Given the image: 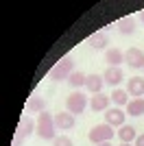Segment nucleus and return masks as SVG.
<instances>
[{"instance_id":"obj_25","label":"nucleus","mask_w":144,"mask_h":146,"mask_svg":"<svg viewBox=\"0 0 144 146\" xmlns=\"http://www.w3.org/2000/svg\"><path fill=\"white\" fill-rule=\"evenodd\" d=\"M140 20H142V22H144V9H142V11H140Z\"/></svg>"},{"instance_id":"obj_12","label":"nucleus","mask_w":144,"mask_h":146,"mask_svg":"<svg viewBox=\"0 0 144 146\" xmlns=\"http://www.w3.org/2000/svg\"><path fill=\"white\" fill-rule=\"evenodd\" d=\"M35 131H37V122L33 120V118L24 116L22 120H20V129H18V133H20V135H24V137H31Z\"/></svg>"},{"instance_id":"obj_15","label":"nucleus","mask_w":144,"mask_h":146,"mask_svg":"<svg viewBox=\"0 0 144 146\" xmlns=\"http://www.w3.org/2000/svg\"><path fill=\"white\" fill-rule=\"evenodd\" d=\"M116 133H118L120 142H125V144H131V142H135V137H138V133H135V127H131V124L120 127Z\"/></svg>"},{"instance_id":"obj_16","label":"nucleus","mask_w":144,"mask_h":146,"mask_svg":"<svg viewBox=\"0 0 144 146\" xmlns=\"http://www.w3.org/2000/svg\"><path fill=\"white\" fill-rule=\"evenodd\" d=\"M127 116H144V98H133L127 105Z\"/></svg>"},{"instance_id":"obj_26","label":"nucleus","mask_w":144,"mask_h":146,"mask_svg":"<svg viewBox=\"0 0 144 146\" xmlns=\"http://www.w3.org/2000/svg\"><path fill=\"white\" fill-rule=\"evenodd\" d=\"M120 146H131V144H125V142H122V144H120Z\"/></svg>"},{"instance_id":"obj_23","label":"nucleus","mask_w":144,"mask_h":146,"mask_svg":"<svg viewBox=\"0 0 144 146\" xmlns=\"http://www.w3.org/2000/svg\"><path fill=\"white\" fill-rule=\"evenodd\" d=\"M133 146H144V133L135 137V142H133Z\"/></svg>"},{"instance_id":"obj_13","label":"nucleus","mask_w":144,"mask_h":146,"mask_svg":"<svg viewBox=\"0 0 144 146\" xmlns=\"http://www.w3.org/2000/svg\"><path fill=\"white\" fill-rule=\"evenodd\" d=\"M105 61H107L111 68H120V63L125 61V52L118 48H109L107 52H105Z\"/></svg>"},{"instance_id":"obj_17","label":"nucleus","mask_w":144,"mask_h":146,"mask_svg":"<svg viewBox=\"0 0 144 146\" xmlns=\"http://www.w3.org/2000/svg\"><path fill=\"white\" fill-rule=\"evenodd\" d=\"M135 20L133 18H122V20H118V31L122 33V35H133L135 33Z\"/></svg>"},{"instance_id":"obj_19","label":"nucleus","mask_w":144,"mask_h":146,"mask_svg":"<svg viewBox=\"0 0 144 146\" xmlns=\"http://www.w3.org/2000/svg\"><path fill=\"white\" fill-rule=\"evenodd\" d=\"M129 94H127V90H114V94H111V100H114L116 107H127L129 105Z\"/></svg>"},{"instance_id":"obj_9","label":"nucleus","mask_w":144,"mask_h":146,"mask_svg":"<svg viewBox=\"0 0 144 146\" xmlns=\"http://www.w3.org/2000/svg\"><path fill=\"white\" fill-rule=\"evenodd\" d=\"M127 94H131L135 98H142L144 96V79L142 76H131L129 83H127Z\"/></svg>"},{"instance_id":"obj_5","label":"nucleus","mask_w":144,"mask_h":146,"mask_svg":"<svg viewBox=\"0 0 144 146\" xmlns=\"http://www.w3.org/2000/svg\"><path fill=\"white\" fill-rule=\"evenodd\" d=\"M125 120H127V111H122L120 107H109L105 111V122L111 124V127H125Z\"/></svg>"},{"instance_id":"obj_24","label":"nucleus","mask_w":144,"mask_h":146,"mask_svg":"<svg viewBox=\"0 0 144 146\" xmlns=\"http://www.w3.org/2000/svg\"><path fill=\"white\" fill-rule=\"evenodd\" d=\"M98 146H114L111 142H103V144H98Z\"/></svg>"},{"instance_id":"obj_7","label":"nucleus","mask_w":144,"mask_h":146,"mask_svg":"<svg viewBox=\"0 0 144 146\" xmlns=\"http://www.w3.org/2000/svg\"><path fill=\"white\" fill-rule=\"evenodd\" d=\"M55 127H57V131H70V129H74V116L70 111H57L55 113Z\"/></svg>"},{"instance_id":"obj_1","label":"nucleus","mask_w":144,"mask_h":146,"mask_svg":"<svg viewBox=\"0 0 144 146\" xmlns=\"http://www.w3.org/2000/svg\"><path fill=\"white\" fill-rule=\"evenodd\" d=\"M42 140H50L55 142L57 137V127H55V116L53 113H48V111H42L39 116H37V131H35Z\"/></svg>"},{"instance_id":"obj_14","label":"nucleus","mask_w":144,"mask_h":146,"mask_svg":"<svg viewBox=\"0 0 144 146\" xmlns=\"http://www.w3.org/2000/svg\"><path fill=\"white\" fill-rule=\"evenodd\" d=\"M26 111H31V113H42V111H46V100H44L42 96H31L29 100H26Z\"/></svg>"},{"instance_id":"obj_4","label":"nucleus","mask_w":144,"mask_h":146,"mask_svg":"<svg viewBox=\"0 0 144 146\" xmlns=\"http://www.w3.org/2000/svg\"><path fill=\"white\" fill-rule=\"evenodd\" d=\"M85 107H87V96H85L83 92H72L70 96H68L66 100V111H70L72 116H81L85 111Z\"/></svg>"},{"instance_id":"obj_2","label":"nucleus","mask_w":144,"mask_h":146,"mask_svg":"<svg viewBox=\"0 0 144 146\" xmlns=\"http://www.w3.org/2000/svg\"><path fill=\"white\" fill-rule=\"evenodd\" d=\"M72 72H74V61H72V57H63L59 63H55V66L50 68L48 76H50L55 83H59V81H68Z\"/></svg>"},{"instance_id":"obj_20","label":"nucleus","mask_w":144,"mask_h":146,"mask_svg":"<svg viewBox=\"0 0 144 146\" xmlns=\"http://www.w3.org/2000/svg\"><path fill=\"white\" fill-rule=\"evenodd\" d=\"M85 81H87V74H83L81 72V70H79V72H72L70 74V79H68V83H70L72 87H85Z\"/></svg>"},{"instance_id":"obj_3","label":"nucleus","mask_w":144,"mask_h":146,"mask_svg":"<svg viewBox=\"0 0 144 146\" xmlns=\"http://www.w3.org/2000/svg\"><path fill=\"white\" fill-rule=\"evenodd\" d=\"M87 137H90L92 144H103V142H111V137H114V127L111 124H107V122H103V124H96V127H92V131L87 133Z\"/></svg>"},{"instance_id":"obj_6","label":"nucleus","mask_w":144,"mask_h":146,"mask_svg":"<svg viewBox=\"0 0 144 146\" xmlns=\"http://www.w3.org/2000/svg\"><path fill=\"white\" fill-rule=\"evenodd\" d=\"M125 63L133 70H138V68H144V50L140 48H129L125 52Z\"/></svg>"},{"instance_id":"obj_21","label":"nucleus","mask_w":144,"mask_h":146,"mask_svg":"<svg viewBox=\"0 0 144 146\" xmlns=\"http://www.w3.org/2000/svg\"><path fill=\"white\" fill-rule=\"evenodd\" d=\"M53 146H72V140L68 135H57L55 142H53Z\"/></svg>"},{"instance_id":"obj_22","label":"nucleus","mask_w":144,"mask_h":146,"mask_svg":"<svg viewBox=\"0 0 144 146\" xmlns=\"http://www.w3.org/2000/svg\"><path fill=\"white\" fill-rule=\"evenodd\" d=\"M22 144H24V135L15 133V137H13V144H11V146H22Z\"/></svg>"},{"instance_id":"obj_18","label":"nucleus","mask_w":144,"mask_h":146,"mask_svg":"<svg viewBox=\"0 0 144 146\" xmlns=\"http://www.w3.org/2000/svg\"><path fill=\"white\" fill-rule=\"evenodd\" d=\"M90 46L94 50H105L107 48V35H105V33H94V35L90 37Z\"/></svg>"},{"instance_id":"obj_11","label":"nucleus","mask_w":144,"mask_h":146,"mask_svg":"<svg viewBox=\"0 0 144 146\" xmlns=\"http://www.w3.org/2000/svg\"><path fill=\"white\" fill-rule=\"evenodd\" d=\"M103 79H105V83H109V85H118L120 81L125 79V72L120 70V68H111L109 66L105 72H103Z\"/></svg>"},{"instance_id":"obj_10","label":"nucleus","mask_w":144,"mask_h":146,"mask_svg":"<svg viewBox=\"0 0 144 146\" xmlns=\"http://www.w3.org/2000/svg\"><path fill=\"white\" fill-rule=\"evenodd\" d=\"M103 85H105V79H103V74H87V81H85V87L90 94H101Z\"/></svg>"},{"instance_id":"obj_8","label":"nucleus","mask_w":144,"mask_h":146,"mask_svg":"<svg viewBox=\"0 0 144 146\" xmlns=\"http://www.w3.org/2000/svg\"><path fill=\"white\" fill-rule=\"evenodd\" d=\"M109 103H111V96H105V94H94L90 98V109L94 113L98 111H107L109 109Z\"/></svg>"}]
</instances>
